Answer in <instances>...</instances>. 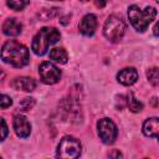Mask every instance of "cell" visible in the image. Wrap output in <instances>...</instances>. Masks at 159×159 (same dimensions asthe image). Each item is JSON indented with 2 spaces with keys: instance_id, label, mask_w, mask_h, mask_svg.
<instances>
[{
  "instance_id": "cell-1",
  "label": "cell",
  "mask_w": 159,
  "mask_h": 159,
  "mask_svg": "<svg viewBox=\"0 0 159 159\" xmlns=\"http://www.w3.org/2000/svg\"><path fill=\"white\" fill-rule=\"evenodd\" d=\"M1 60L14 67H24L30 61L29 48L19 41H6L1 48Z\"/></svg>"
},
{
  "instance_id": "cell-2",
  "label": "cell",
  "mask_w": 159,
  "mask_h": 159,
  "mask_svg": "<svg viewBox=\"0 0 159 159\" xmlns=\"http://www.w3.org/2000/svg\"><path fill=\"white\" fill-rule=\"evenodd\" d=\"M157 10L153 6H147L144 9H140L138 5H130L128 7V17L132 24V26L138 32H144L149 24L155 19Z\"/></svg>"
},
{
  "instance_id": "cell-3",
  "label": "cell",
  "mask_w": 159,
  "mask_h": 159,
  "mask_svg": "<svg viewBox=\"0 0 159 159\" xmlns=\"http://www.w3.org/2000/svg\"><path fill=\"white\" fill-rule=\"evenodd\" d=\"M60 37H61V34L55 27H43L34 36L31 50L34 51L35 55L42 56L48 50V46L56 43L60 40Z\"/></svg>"
},
{
  "instance_id": "cell-4",
  "label": "cell",
  "mask_w": 159,
  "mask_h": 159,
  "mask_svg": "<svg viewBox=\"0 0 159 159\" xmlns=\"http://www.w3.org/2000/svg\"><path fill=\"white\" fill-rule=\"evenodd\" d=\"M125 29H127V26H125V22L122 17L116 16V15H111L104 22L103 35L111 42H118L124 36Z\"/></svg>"
},
{
  "instance_id": "cell-5",
  "label": "cell",
  "mask_w": 159,
  "mask_h": 159,
  "mask_svg": "<svg viewBox=\"0 0 159 159\" xmlns=\"http://www.w3.org/2000/svg\"><path fill=\"white\" fill-rule=\"evenodd\" d=\"M81 150H82L81 143L76 138L66 135L60 140V143L57 145L56 157L65 158V159H75V158L80 157Z\"/></svg>"
},
{
  "instance_id": "cell-6",
  "label": "cell",
  "mask_w": 159,
  "mask_h": 159,
  "mask_svg": "<svg viewBox=\"0 0 159 159\" xmlns=\"http://www.w3.org/2000/svg\"><path fill=\"white\" fill-rule=\"evenodd\" d=\"M97 132L99 135V139L104 144H112L114 143L117 135H118V129L116 123L109 119V118H102L97 122Z\"/></svg>"
},
{
  "instance_id": "cell-7",
  "label": "cell",
  "mask_w": 159,
  "mask_h": 159,
  "mask_svg": "<svg viewBox=\"0 0 159 159\" xmlns=\"http://www.w3.org/2000/svg\"><path fill=\"white\" fill-rule=\"evenodd\" d=\"M39 73L41 77V81L46 84H53L57 83L61 78V71L51 62H42L39 68Z\"/></svg>"
},
{
  "instance_id": "cell-8",
  "label": "cell",
  "mask_w": 159,
  "mask_h": 159,
  "mask_svg": "<svg viewBox=\"0 0 159 159\" xmlns=\"http://www.w3.org/2000/svg\"><path fill=\"white\" fill-rule=\"evenodd\" d=\"M14 129H15V133L17 137L27 138L31 133V124L25 116L16 114L14 117Z\"/></svg>"
},
{
  "instance_id": "cell-9",
  "label": "cell",
  "mask_w": 159,
  "mask_h": 159,
  "mask_svg": "<svg viewBox=\"0 0 159 159\" xmlns=\"http://www.w3.org/2000/svg\"><path fill=\"white\" fill-rule=\"evenodd\" d=\"M97 17L93 14H87L86 16H83V19L81 20L80 25H78V30L81 34H83L84 36H92L97 29Z\"/></svg>"
},
{
  "instance_id": "cell-10",
  "label": "cell",
  "mask_w": 159,
  "mask_h": 159,
  "mask_svg": "<svg viewBox=\"0 0 159 159\" xmlns=\"http://www.w3.org/2000/svg\"><path fill=\"white\" fill-rule=\"evenodd\" d=\"M117 80L120 84L123 86H132L133 83L137 82L138 80V72L135 68L133 67H127V68H123L118 72L117 75Z\"/></svg>"
},
{
  "instance_id": "cell-11",
  "label": "cell",
  "mask_w": 159,
  "mask_h": 159,
  "mask_svg": "<svg viewBox=\"0 0 159 159\" xmlns=\"http://www.w3.org/2000/svg\"><path fill=\"white\" fill-rule=\"evenodd\" d=\"M143 133L149 138H157L159 142V117H150L143 123Z\"/></svg>"
},
{
  "instance_id": "cell-12",
  "label": "cell",
  "mask_w": 159,
  "mask_h": 159,
  "mask_svg": "<svg viewBox=\"0 0 159 159\" xmlns=\"http://www.w3.org/2000/svg\"><path fill=\"white\" fill-rule=\"evenodd\" d=\"M22 31V25L16 19H7L2 24V32L6 36H19Z\"/></svg>"
},
{
  "instance_id": "cell-13",
  "label": "cell",
  "mask_w": 159,
  "mask_h": 159,
  "mask_svg": "<svg viewBox=\"0 0 159 159\" xmlns=\"http://www.w3.org/2000/svg\"><path fill=\"white\" fill-rule=\"evenodd\" d=\"M11 84L15 89H20L25 92H31L36 88V82L31 77H16Z\"/></svg>"
},
{
  "instance_id": "cell-14",
  "label": "cell",
  "mask_w": 159,
  "mask_h": 159,
  "mask_svg": "<svg viewBox=\"0 0 159 159\" xmlns=\"http://www.w3.org/2000/svg\"><path fill=\"white\" fill-rule=\"evenodd\" d=\"M50 58L52 61L57 62V63L63 65V63L67 62L68 55H67V52H66L65 48H62V47H55V48H52L50 51Z\"/></svg>"
},
{
  "instance_id": "cell-15",
  "label": "cell",
  "mask_w": 159,
  "mask_h": 159,
  "mask_svg": "<svg viewBox=\"0 0 159 159\" xmlns=\"http://www.w3.org/2000/svg\"><path fill=\"white\" fill-rule=\"evenodd\" d=\"M127 106H128V108H129L132 112H134V113L140 112V111L143 109V103L135 98V96H134L133 92H129V94H128V97H127Z\"/></svg>"
},
{
  "instance_id": "cell-16",
  "label": "cell",
  "mask_w": 159,
  "mask_h": 159,
  "mask_svg": "<svg viewBox=\"0 0 159 159\" xmlns=\"http://www.w3.org/2000/svg\"><path fill=\"white\" fill-rule=\"evenodd\" d=\"M147 78L152 86H159V68L153 67L147 71Z\"/></svg>"
},
{
  "instance_id": "cell-17",
  "label": "cell",
  "mask_w": 159,
  "mask_h": 159,
  "mask_svg": "<svg viewBox=\"0 0 159 159\" xmlns=\"http://www.w3.org/2000/svg\"><path fill=\"white\" fill-rule=\"evenodd\" d=\"M6 2L10 9L15 10V11H20L29 5L30 0H6Z\"/></svg>"
},
{
  "instance_id": "cell-18",
  "label": "cell",
  "mask_w": 159,
  "mask_h": 159,
  "mask_svg": "<svg viewBox=\"0 0 159 159\" xmlns=\"http://www.w3.org/2000/svg\"><path fill=\"white\" fill-rule=\"evenodd\" d=\"M57 14H58V9H56V7H53V9H43V10L39 14V16H40V19H41L42 21H46V20H48V19L55 17Z\"/></svg>"
},
{
  "instance_id": "cell-19",
  "label": "cell",
  "mask_w": 159,
  "mask_h": 159,
  "mask_svg": "<svg viewBox=\"0 0 159 159\" xmlns=\"http://www.w3.org/2000/svg\"><path fill=\"white\" fill-rule=\"evenodd\" d=\"M19 106H20V108H21V111H24V112H27V111H30L34 106H35V98H31V97H26V98H24L20 103H19Z\"/></svg>"
},
{
  "instance_id": "cell-20",
  "label": "cell",
  "mask_w": 159,
  "mask_h": 159,
  "mask_svg": "<svg viewBox=\"0 0 159 159\" xmlns=\"http://www.w3.org/2000/svg\"><path fill=\"white\" fill-rule=\"evenodd\" d=\"M11 104H12V99H11L9 96L2 94V96H1V108H2V109H6V108L10 107Z\"/></svg>"
},
{
  "instance_id": "cell-21",
  "label": "cell",
  "mask_w": 159,
  "mask_h": 159,
  "mask_svg": "<svg viewBox=\"0 0 159 159\" xmlns=\"http://www.w3.org/2000/svg\"><path fill=\"white\" fill-rule=\"evenodd\" d=\"M1 140H4L7 135V125H6V122L5 119H1Z\"/></svg>"
},
{
  "instance_id": "cell-22",
  "label": "cell",
  "mask_w": 159,
  "mask_h": 159,
  "mask_svg": "<svg viewBox=\"0 0 159 159\" xmlns=\"http://www.w3.org/2000/svg\"><path fill=\"white\" fill-rule=\"evenodd\" d=\"M94 4H96L97 7H104V5H106V0H96Z\"/></svg>"
},
{
  "instance_id": "cell-23",
  "label": "cell",
  "mask_w": 159,
  "mask_h": 159,
  "mask_svg": "<svg viewBox=\"0 0 159 159\" xmlns=\"http://www.w3.org/2000/svg\"><path fill=\"white\" fill-rule=\"evenodd\" d=\"M153 34L155 35V36H159V21L154 25V29H153Z\"/></svg>"
},
{
  "instance_id": "cell-24",
  "label": "cell",
  "mask_w": 159,
  "mask_h": 159,
  "mask_svg": "<svg viewBox=\"0 0 159 159\" xmlns=\"http://www.w3.org/2000/svg\"><path fill=\"white\" fill-rule=\"evenodd\" d=\"M113 155H114V157H122V154H120L119 152H116L114 154H111V157H113Z\"/></svg>"
},
{
  "instance_id": "cell-25",
  "label": "cell",
  "mask_w": 159,
  "mask_h": 159,
  "mask_svg": "<svg viewBox=\"0 0 159 159\" xmlns=\"http://www.w3.org/2000/svg\"><path fill=\"white\" fill-rule=\"evenodd\" d=\"M81 1H88V0H81Z\"/></svg>"
},
{
  "instance_id": "cell-26",
  "label": "cell",
  "mask_w": 159,
  "mask_h": 159,
  "mask_svg": "<svg viewBox=\"0 0 159 159\" xmlns=\"http://www.w3.org/2000/svg\"><path fill=\"white\" fill-rule=\"evenodd\" d=\"M52 1H58V0H52Z\"/></svg>"
},
{
  "instance_id": "cell-27",
  "label": "cell",
  "mask_w": 159,
  "mask_h": 159,
  "mask_svg": "<svg viewBox=\"0 0 159 159\" xmlns=\"http://www.w3.org/2000/svg\"><path fill=\"white\" fill-rule=\"evenodd\" d=\"M155 1H158V2H159V0H155Z\"/></svg>"
}]
</instances>
